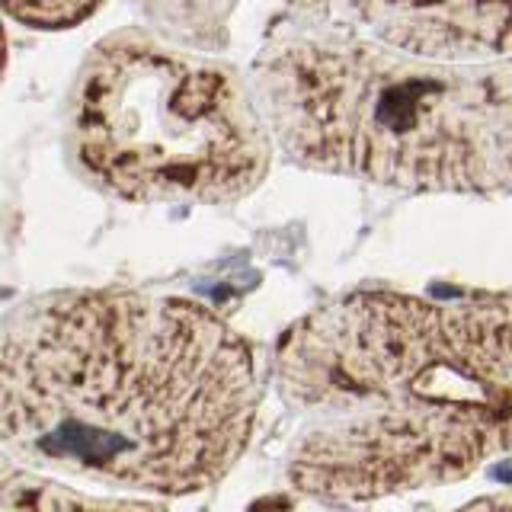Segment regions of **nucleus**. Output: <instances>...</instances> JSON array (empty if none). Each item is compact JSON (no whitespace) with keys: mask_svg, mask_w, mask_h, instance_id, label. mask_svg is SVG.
Here are the masks:
<instances>
[{"mask_svg":"<svg viewBox=\"0 0 512 512\" xmlns=\"http://www.w3.org/2000/svg\"><path fill=\"white\" fill-rule=\"evenodd\" d=\"M458 512H512V500L509 493H490V496H480V500H471L468 506H461Z\"/></svg>","mask_w":512,"mask_h":512,"instance_id":"9","label":"nucleus"},{"mask_svg":"<svg viewBox=\"0 0 512 512\" xmlns=\"http://www.w3.org/2000/svg\"><path fill=\"white\" fill-rule=\"evenodd\" d=\"M260 378L208 304L68 288L0 314V445L55 477L192 496L244 458Z\"/></svg>","mask_w":512,"mask_h":512,"instance_id":"1","label":"nucleus"},{"mask_svg":"<svg viewBox=\"0 0 512 512\" xmlns=\"http://www.w3.org/2000/svg\"><path fill=\"white\" fill-rule=\"evenodd\" d=\"M272 144L295 167L407 189H509V68L436 64L333 20L330 0H285L253 61Z\"/></svg>","mask_w":512,"mask_h":512,"instance_id":"3","label":"nucleus"},{"mask_svg":"<svg viewBox=\"0 0 512 512\" xmlns=\"http://www.w3.org/2000/svg\"><path fill=\"white\" fill-rule=\"evenodd\" d=\"M103 7V0H0V16L32 29H71Z\"/></svg>","mask_w":512,"mask_h":512,"instance_id":"8","label":"nucleus"},{"mask_svg":"<svg viewBox=\"0 0 512 512\" xmlns=\"http://www.w3.org/2000/svg\"><path fill=\"white\" fill-rule=\"evenodd\" d=\"M0 512H167L138 496H93L20 461L0 445Z\"/></svg>","mask_w":512,"mask_h":512,"instance_id":"6","label":"nucleus"},{"mask_svg":"<svg viewBox=\"0 0 512 512\" xmlns=\"http://www.w3.org/2000/svg\"><path fill=\"white\" fill-rule=\"evenodd\" d=\"M7 68V36H4V26H0V77H4Z\"/></svg>","mask_w":512,"mask_h":512,"instance_id":"10","label":"nucleus"},{"mask_svg":"<svg viewBox=\"0 0 512 512\" xmlns=\"http://www.w3.org/2000/svg\"><path fill=\"white\" fill-rule=\"evenodd\" d=\"M237 0H144L170 45L212 48L224 42V23Z\"/></svg>","mask_w":512,"mask_h":512,"instance_id":"7","label":"nucleus"},{"mask_svg":"<svg viewBox=\"0 0 512 512\" xmlns=\"http://www.w3.org/2000/svg\"><path fill=\"white\" fill-rule=\"evenodd\" d=\"M362 36L436 64H490L509 52V0H330Z\"/></svg>","mask_w":512,"mask_h":512,"instance_id":"5","label":"nucleus"},{"mask_svg":"<svg viewBox=\"0 0 512 512\" xmlns=\"http://www.w3.org/2000/svg\"><path fill=\"white\" fill-rule=\"evenodd\" d=\"M509 295L349 292L282 333L276 388L308 426L288 480L327 506L458 484L509 448Z\"/></svg>","mask_w":512,"mask_h":512,"instance_id":"2","label":"nucleus"},{"mask_svg":"<svg viewBox=\"0 0 512 512\" xmlns=\"http://www.w3.org/2000/svg\"><path fill=\"white\" fill-rule=\"evenodd\" d=\"M71 151L125 202L228 205L266 180L272 138L234 68L141 29L93 45L77 74Z\"/></svg>","mask_w":512,"mask_h":512,"instance_id":"4","label":"nucleus"}]
</instances>
